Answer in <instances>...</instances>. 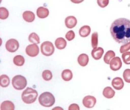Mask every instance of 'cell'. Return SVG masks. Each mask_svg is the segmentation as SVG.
<instances>
[{
  "instance_id": "6da1fadb",
  "label": "cell",
  "mask_w": 130,
  "mask_h": 110,
  "mask_svg": "<svg viewBox=\"0 0 130 110\" xmlns=\"http://www.w3.org/2000/svg\"><path fill=\"white\" fill-rule=\"evenodd\" d=\"M110 33L113 39L124 44L130 41V20L125 18L116 19L112 23Z\"/></svg>"
},
{
  "instance_id": "7a4b0ae2",
  "label": "cell",
  "mask_w": 130,
  "mask_h": 110,
  "mask_svg": "<svg viewBox=\"0 0 130 110\" xmlns=\"http://www.w3.org/2000/svg\"><path fill=\"white\" fill-rule=\"evenodd\" d=\"M38 95V94L36 90L28 87L22 94V100L26 104H31L36 101Z\"/></svg>"
},
{
  "instance_id": "3957f363",
  "label": "cell",
  "mask_w": 130,
  "mask_h": 110,
  "mask_svg": "<svg viewBox=\"0 0 130 110\" xmlns=\"http://www.w3.org/2000/svg\"><path fill=\"white\" fill-rule=\"evenodd\" d=\"M55 98L51 92H45L42 93L39 98V102L44 107H51L55 103Z\"/></svg>"
},
{
  "instance_id": "277c9868",
  "label": "cell",
  "mask_w": 130,
  "mask_h": 110,
  "mask_svg": "<svg viewBox=\"0 0 130 110\" xmlns=\"http://www.w3.org/2000/svg\"><path fill=\"white\" fill-rule=\"evenodd\" d=\"M27 84L26 78L21 75L15 76L12 79L13 86L17 90H21L24 89L26 87Z\"/></svg>"
},
{
  "instance_id": "5b68a950",
  "label": "cell",
  "mask_w": 130,
  "mask_h": 110,
  "mask_svg": "<svg viewBox=\"0 0 130 110\" xmlns=\"http://www.w3.org/2000/svg\"><path fill=\"white\" fill-rule=\"evenodd\" d=\"M41 52L43 55L50 56L54 53L55 47L53 43L50 41L43 42L41 46Z\"/></svg>"
},
{
  "instance_id": "8992f818",
  "label": "cell",
  "mask_w": 130,
  "mask_h": 110,
  "mask_svg": "<svg viewBox=\"0 0 130 110\" xmlns=\"http://www.w3.org/2000/svg\"><path fill=\"white\" fill-rule=\"evenodd\" d=\"M19 47V43L15 39H11L7 41L6 49L10 52H14L17 51Z\"/></svg>"
},
{
  "instance_id": "52a82bcc",
  "label": "cell",
  "mask_w": 130,
  "mask_h": 110,
  "mask_svg": "<svg viewBox=\"0 0 130 110\" xmlns=\"http://www.w3.org/2000/svg\"><path fill=\"white\" fill-rule=\"evenodd\" d=\"M26 54L29 56L35 57L39 53V47L36 44H29L26 47Z\"/></svg>"
},
{
  "instance_id": "ba28073f",
  "label": "cell",
  "mask_w": 130,
  "mask_h": 110,
  "mask_svg": "<svg viewBox=\"0 0 130 110\" xmlns=\"http://www.w3.org/2000/svg\"><path fill=\"white\" fill-rule=\"evenodd\" d=\"M96 101V99L94 96L87 95L84 98L83 103V105L86 107L92 108L95 106Z\"/></svg>"
},
{
  "instance_id": "9c48e42d",
  "label": "cell",
  "mask_w": 130,
  "mask_h": 110,
  "mask_svg": "<svg viewBox=\"0 0 130 110\" xmlns=\"http://www.w3.org/2000/svg\"><path fill=\"white\" fill-rule=\"evenodd\" d=\"M109 64L111 69L115 71L119 70L122 66L121 60L119 57H116L112 58Z\"/></svg>"
},
{
  "instance_id": "30bf717a",
  "label": "cell",
  "mask_w": 130,
  "mask_h": 110,
  "mask_svg": "<svg viewBox=\"0 0 130 110\" xmlns=\"http://www.w3.org/2000/svg\"><path fill=\"white\" fill-rule=\"evenodd\" d=\"M112 85L116 90L122 89L124 86V83L122 79L120 77H116L112 81Z\"/></svg>"
},
{
  "instance_id": "8fae6325",
  "label": "cell",
  "mask_w": 130,
  "mask_h": 110,
  "mask_svg": "<svg viewBox=\"0 0 130 110\" xmlns=\"http://www.w3.org/2000/svg\"><path fill=\"white\" fill-rule=\"evenodd\" d=\"M65 24L67 28L71 29L73 28L77 24V20L74 16H68L65 20Z\"/></svg>"
},
{
  "instance_id": "7c38bea8",
  "label": "cell",
  "mask_w": 130,
  "mask_h": 110,
  "mask_svg": "<svg viewBox=\"0 0 130 110\" xmlns=\"http://www.w3.org/2000/svg\"><path fill=\"white\" fill-rule=\"evenodd\" d=\"M104 52V50L102 47H96L92 50L91 55L94 59L98 60L102 58Z\"/></svg>"
},
{
  "instance_id": "4fadbf2b",
  "label": "cell",
  "mask_w": 130,
  "mask_h": 110,
  "mask_svg": "<svg viewBox=\"0 0 130 110\" xmlns=\"http://www.w3.org/2000/svg\"><path fill=\"white\" fill-rule=\"evenodd\" d=\"M37 16L40 18H45L49 15V11L48 9L43 7H40L37 9L36 11Z\"/></svg>"
},
{
  "instance_id": "5bb4252c",
  "label": "cell",
  "mask_w": 130,
  "mask_h": 110,
  "mask_svg": "<svg viewBox=\"0 0 130 110\" xmlns=\"http://www.w3.org/2000/svg\"><path fill=\"white\" fill-rule=\"evenodd\" d=\"M23 17L26 21L29 23L33 22L35 18V15L32 11H26L23 14Z\"/></svg>"
},
{
  "instance_id": "9a60e30c",
  "label": "cell",
  "mask_w": 130,
  "mask_h": 110,
  "mask_svg": "<svg viewBox=\"0 0 130 110\" xmlns=\"http://www.w3.org/2000/svg\"><path fill=\"white\" fill-rule=\"evenodd\" d=\"M77 61L79 64L81 66H86L89 62V56L86 53H82L78 57Z\"/></svg>"
},
{
  "instance_id": "2e32d148",
  "label": "cell",
  "mask_w": 130,
  "mask_h": 110,
  "mask_svg": "<svg viewBox=\"0 0 130 110\" xmlns=\"http://www.w3.org/2000/svg\"><path fill=\"white\" fill-rule=\"evenodd\" d=\"M55 46L59 50H62L66 47L67 42L64 38L58 37L57 38L55 42Z\"/></svg>"
},
{
  "instance_id": "e0dca14e",
  "label": "cell",
  "mask_w": 130,
  "mask_h": 110,
  "mask_svg": "<svg viewBox=\"0 0 130 110\" xmlns=\"http://www.w3.org/2000/svg\"><path fill=\"white\" fill-rule=\"evenodd\" d=\"M15 105L12 102L9 101H6L3 102L1 105V110H14Z\"/></svg>"
},
{
  "instance_id": "ac0fdd59",
  "label": "cell",
  "mask_w": 130,
  "mask_h": 110,
  "mask_svg": "<svg viewBox=\"0 0 130 110\" xmlns=\"http://www.w3.org/2000/svg\"><path fill=\"white\" fill-rule=\"evenodd\" d=\"M115 92L111 87H106L103 89V94L104 97L107 99H111L115 96Z\"/></svg>"
},
{
  "instance_id": "d6986e66",
  "label": "cell",
  "mask_w": 130,
  "mask_h": 110,
  "mask_svg": "<svg viewBox=\"0 0 130 110\" xmlns=\"http://www.w3.org/2000/svg\"><path fill=\"white\" fill-rule=\"evenodd\" d=\"M91 32V28L88 25H85L80 28L79 31L80 36L83 37L88 36Z\"/></svg>"
},
{
  "instance_id": "ffe728a7",
  "label": "cell",
  "mask_w": 130,
  "mask_h": 110,
  "mask_svg": "<svg viewBox=\"0 0 130 110\" xmlns=\"http://www.w3.org/2000/svg\"><path fill=\"white\" fill-rule=\"evenodd\" d=\"M73 75L72 71L69 69H65L63 70L61 73L62 79L65 81H69L73 78Z\"/></svg>"
},
{
  "instance_id": "44dd1931",
  "label": "cell",
  "mask_w": 130,
  "mask_h": 110,
  "mask_svg": "<svg viewBox=\"0 0 130 110\" xmlns=\"http://www.w3.org/2000/svg\"><path fill=\"white\" fill-rule=\"evenodd\" d=\"M115 56V53L112 50H110L107 51L105 54L104 57V61L106 63L109 64L111 60Z\"/></svg>"
},
{
  "instance_id": "7402d4cb",
  "label": "cell",
  "mask_w": 130,
  "mask_h": 110,
  "mask_svg": "<svg viewBox=\"0 0 130 110\" xmlns=\"http://www.w3.org/2000/svg\"><path fill=\"white\" fill-rule=\"evenodd\" d=\"M1 86L3 88L9 86L10 83V79L8 76L6 75H2L1 76Z\"/></svg>"
},
{
  "instance_id": "603a6c76",
  "label": "cell",
  "mask_w": 130,
  "mask_h": 110,
  "mask_svg": "<svg viewBox=\"0 0 130 110\" xmlns=\"http://www.w3.org/2000/svg\"><path fill=\"white\" fill-rule=\"evenodd\" d=\"M13 62L14 64L17 66H22L25 63V58L21 55H17L13 58Z\"/></svg>"
},
{
  "instance_id": "cb8c5ba5",
  "label": "cell",
  "mask_w": 130,
  "mask_h": 110,
  "mask_svg": "<svg viewBox=\"0 0 130 110\" xmlns=\"http://www.w3.org/2000/svg\"><path fill=\"white\" fill-rule=\"evenodd\" d=\"M29 40L33 44H39L40 43V38L38 35L35 33H32L29 36Z\"/></svg>"
},
{
  "instance_id": "d4e9b609",
  "label": "cell",
  "mask_w": 130,
  "mask_h": 110,
  "mask_svg": "<svg viewBox=\"0 0 130 110\" xmlns=\"http://www.w3.org/2000/svg\"><path fill=\"white\" fill-rule=\"evenodd\" d=\"M91 44L92 47L94 48L97 47L98 45V34L95 32L92 34L91 37Z\"/></svg>"
},
{
  "instance_id": "484cf974",
  "label": "cell",
  "mask_w": 130,
  "mask_h": 110,
  "mask_svg": "<svg viewBox=\"0 0 130 110\" xmlns=\"http://www.w3.org/2000/svg\"><path fill=\"white\" fill-rule=\"evenodd\" d=\"M9 16V12L6 8L1 7L0 8V18L1 20H5L8 18Z\"/></svg>"
},
{
  "instance_id": "4316f807",
  "label": "cell",
  "mask_w": 130,
  "mask_h": 110,
  "mask_svg": "<svg viewBox=\"0 0 130 110\" xmlns=\"http://www.w3.org/2000/svg\"><path fill=\"white\" fill-rule=\"evenodd\" d=\"M42 77L45 81H50L52 79L53 75L52 72L50 70H45L42 73Z\"/></svg>"
},
{
  "instance_id": "83f0119b",
  "label": "cell",
  "mask_w": 130,
  "mask_h": 110,
  "mask_svg": "<svg viewBox=\"0 0 130 110\" xmlns=\"http://www.w3.org/2000/svg\"><path fill=\"white\" fill-rule=\"evenodd\" d=\"M123 62L127 65L130 64V52L124 53L122 56Z\"/></svg>"
},
{
  "instance_id": "f1b7e54d",
  "label": "cell",
  "mask_w": 130,
  "mask_h": 110,
  "mask_svg": "<svg viewBox=\"0 0 130 110\" xmlns=\"http://www.w3.org/2000/svg\"><path fill=\"white\" fill-rule=\"evenodd\" d=\"M123 77L125 81L127 83H130V69H125L123 72Z\"/></svg>"
},
{
  "instance_id": "f546056e",
  "label": "cell",
  "mask_w": 130,
  "mask_h": 110,
  "mask_svg": "<svg viewBox=\"0 0 130 110\" xmlns=\"http://www.w3.org/2000/svg\"><path fill=\"white\" fill-rule=\"evenodd\" d=\"M129 50H130V41L121 47L120 49V53H124Z\"/></svg>"
},
{
  "instance_id": "4dcf8cb0",
  "label": "cell",
  "mask_w": 130,
  "mask_h": 110,
  "mask_svg": "<svg viewBox=\"0 0 130 110\" xmlns=\"http://www.w3.org/2000/svg\"><path fill=\"white\" fill-rule=\"evenodd\" d=\"M75 36V34L73 30L69 31L65 35L66 39L68 41H71L74 39Z\"/></svg>"
},
{
  "instance_id": "1f68e13d",
  "label": "cell",
  "mask_w": 130,
  "mask_h": 110,
  "mask_svg": "<svg viewBox=\"0 0 130 110\" xmlns=\"http://www.w3.org/2000/svg\"><path fill=\"white\" fill-rule=\"evenodd\" d=\"M97 2L100 7L105 8L108 5L109 0H97Z\"/></svg>"
},
{
  "instance_id": "d6a6232c",
  "label": "cell",
  "mask_w": 130,
  "mask_h": 110,
  "mask_svg": "<svg viewBox=\"0 0 130 110\" xmlns=\"http://www.w3.org/2000/svg\"><path fill=\"white\" fill-rule=\"evenodd\" d=\"M68 110H80L79 107L78 105L76 104H72L69 106Z\"/></svg>"
},
{
  "instance_id": "836d02e7",
  "label": "cell",
  "mask_w": 130,
  "mask_h": 110,
  "mask_svg": "<svg viewBox=\"0 0 130 110\" xmlns=\"http://www.w3.org/2000/svg\"><path fill=\"white\" fill-rule=\"evenodd\" d=\"M74 4H80L84 1V0H70Z\"/></svg>"
}]
</instances>
